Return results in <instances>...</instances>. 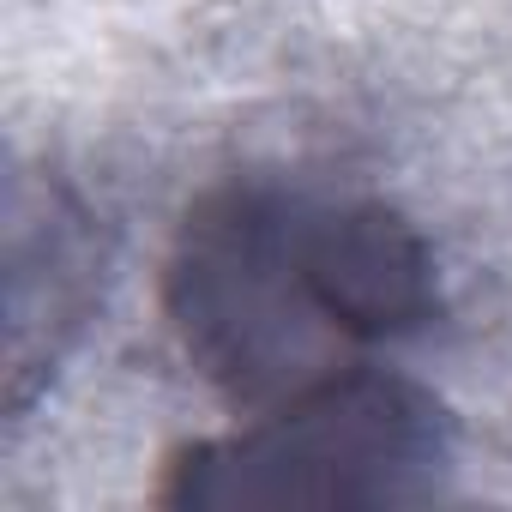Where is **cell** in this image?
<instances>
[{
	"mask_svg": "<svg viewBox=\"0 0 512 512\" xmlns=\"http://www.w3.org/2000/svg\"><path fill=\"white\" fill-rule=\"evenodd\" d=\"M163 320L217 398L266 410L422 338L440 320V260L380 193L229 175L175 223Z\"/></svg>",
	"mask_w": 512,
	"mask_h": 512,
	"instance_id": "cell-1",
	"label": "cell"
},
{
	"mask_svg": "<svg viewBox=\"0 0 512 512\" xmlns=\"http://www.w3.org/2000/svg\"><path fill=\"white\" fill-rule=\"evenodd\" d=\"M458 422L386 362L320 380L163 464V506H422L452 488Z\"/></svg>",
	"mask_w": 512,
	"mask_h": 512,
	"instance_id": "cell-2",
	"label": "cell"
},
{
	"mask_svg": "<svg viewBox=\"0 0 512 512\" xmlns=\"http://www.w3.org/2000/svg\"><path fill=\"white\" fill-rule=\"evenodd\" d=\"M97 284V247L85 211L61 193L43 187H13V332H7V368H13V410L31 398V374L55 368L73 332L85 326Z\"/></svg>",
	"mask_w": 512,
	"mask_h": 512,
	"instance_id": "cell-3",
	"label": "cell"
}]
</instances>
